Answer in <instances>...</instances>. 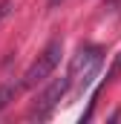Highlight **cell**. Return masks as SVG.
<instances>
[{
  "mask_svg": "<svg viewBox=\"0 0 121 124\" xmlns=\"http://www.w3.org/2000/svg\"><path fill=\"white\" fill-rule=\"evenodd\" d=\"M101 63H104V49L95 43H84L69 61V72H66L69 87H90V81L101 69Z\"/></svg>",
  "mask_w": 121,
  "mask_h": 124,
  "instance_id": "6da1fadb",
  "label": "cell"
},
{
  "mask_svg": "<svg viewBox=\"0 0 121 124\" xmlns=\"http://www.w3.org/2000/svg\"><path fill=\"white\" fill-rule=\"evenodd\" d=\"M20 90H23L20 84H3V87H0V110H6V107L17 98V93H20Z\"/></svg>",
  "mask_w": 121,
  "mask_h": 124,
  "instance_id": "277c9868",
  "label": "cell"
},
{
  "mask_svg": "<svg viewBox=\"0 0 121 124\" xmlns=\"http://www.w3.org/2000/svg\"><path fill=\"white\" fill-rule=\"evenodd\" d=\"M118 75H121V52L115 55V61H113V66H110V72L104 75V81H101V87H110V84H113V81H115Z\"/></svg>",
  "mask_w": 121,
  "mask_h": 124,
  "instance_id": "5b68a950",
  "label": "cell"
},
{
  "mask_svg": "<svg viewBox=\"0 0 121 124\" xmlns=\"http://www.w3.org/2000/svg\"><path fill=\"white\" fill-rule=\"evenodd\" d=\"M58 3H63V0H49V9H55Z\"/></svg>",
  "mask_w": 121,
  "mask_h": 124,
  "instance_id": "ba28073f",
  "label": "cell"
},
{
  "mask_svg": "<svg viewBox=\"0 0 121 124\" xmlns=\"http://www.w3.org/2000/svg\"><path fill=\"white\" fill-rule=\"evenodd\" d=\"M110 15H121V0H107V6H104Z\"/></svg>",
  "mask_w": 121,
  "mask_h": 124,
  "instance_id": "8992f818",
  "label": "cell"
},
{
  "mask_svg": "<svg viewBox=\"0 0 121 124\" xmlns=\"http://www.w3.org/2000/svg\"><path fill=\"white\" fill-rule=\"evenodd\" d=\"M60 55H63V40L55 38L52 43H46V49L29 63V69L23 72V78H20V87L23 90H32V87H38V84H43L52 72H55V66H58Z\"/></svg>",
  "mask_w": 121,
  "mask_h": 124,
  "instance_id": "7a4b0ae2",
  "label": "cell"
},
{
  "mask_svg": "<svg viewBox=\"0 0 121 124\" xmlns=\"http://www.w3.org/2000/svg\"><path fill=\"white\" fill-rule=\"evenodd\" d=\"M66 90H69V78L63 75V78H58L55 84H49L43 93L38 95V101H35V107L29 110V118L35 121H46V118H52V113H55V107L60 104V98L66 95Z\"/></svg>",
  "mask_w": 121,
  "mask_h": 124,
  "instance_id": "3957f363",
  "label": "cell"
},
{
  "mask_svg": "<svg viewBox=\"0 0 121 124\" xmlns=\"http://www.w3.org/2000/svg\"><path fill=\"white\" fill-rule=\"evenodd\" d=\"M9 6H12V3H9V0H3V3H0V20H3V17H6V15H9Z\"/></svg>",
  "mask_w": 121,
  "mask_h": 124,
  "instance_id": "52a82bcc",
  "label": "cell"
}]
</instances>
